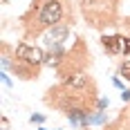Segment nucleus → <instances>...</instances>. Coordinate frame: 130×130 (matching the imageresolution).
Segmentation results:
<instances>
[{"instance_id":"7","label":"nucleus","mask_w":130,"mask_h":130,"mask_svg":"<svg viewBox=\"0 0 130 130\" xmlns=\"http://www.w3.org/2000/svg\"><path fill=\"white\" fill-rule=\"evenodd\" d=\"M119 45H121V54H130V38L119 36Z\"/></svg>"},{"instance_id":"4","label":"nucleus","mask_w":130,"mask_h":130,"mask_svg":"<svg viewBox=\"0 0 130 130\" xmlns=\"http://www.w3.org/2000/svg\"><path fill=\"white\" fill-rule=\"evenodd\" d=\"M67 36H70V25L58 23L56 27H52V29L45 31V43L50 47H63V43L67 40Z\"/></svg>"},{"instance_id":"9","label":"nucleus","mask_w":130,"mask_h":130,"mask_svg":"<svg viewBox=\"0 0 130 130\" xmlns=\"http://www.w3.org/2000/svg\"><path fill=\"white\" fill-rule=\"evenodd\" d=\"M121 99H123V101H130V90L123 92V94H121Z\"/></svg>"},{"instance_id":"1","label":"nucleus","mask_w":130,"mask_h":130,"mask_svg":"<svg viewBox=\"0 0 130 130\" xmlns=\"http://www.w3.org/2000/svg\"><path fill=\"white\" fill-rule=\"evenodd\" d=\"M65 16V2L63 0H36L34 7L23 16L25 36H38L43 31L56 27Z\"/></svg>"},{"instance_id":"2","label":"nucleus","mask_w":130,"mask_h":130,"mask_svg":"<svg viewBox=\"0 0 130 130\" xmlns=\"http://www.w3.org/2000/svg\"><path fill=\"white\" fill-rule=\"evenodd\" d=\"M83 13L92 27H103V25H115V9L117 0H81Z\"/></svg>"},{"instance_id":"8","label":"nucleus","mask_w":130,"mask_h":130,"mask_svg":"<svg viewBox=\"0 0 130 130\" xmlns=\"http://www.w3.org/2000/svg\"><path fill=\"white\" fill-rule=\"evenodd\" d=\"M96 108H99V110L108 108V99H99V101H96Z\"/></svg>"},{"instance_id":"12","label":"nucleus","mask_w":130,"mask_h":130,"mask_svg":"<svg viewBox=\"0 0 130 130\" xmlns=\"http://www.w3.org/2000/svg\"><path fill=\"white\" fill-rule=\"evenodd\" d=\"M38 130H47V128H38Z\"/></svg>"},{"instance_id":"5","label":"nucleus","mask_w":130,"mask_h":130,"mask_svg":"<svg viewBox=\"0 0 130 130\" xmlns=\"http://www.w3.org/2000/svg\"><path fill=\"white\" fill-rule=\"evenodd\" d=\"M101 45H103V50L110 54V56H117V54H121L119 36H103V38H101Z\"/></svg>"},{"instance_id":"10","label":"nucleus","mask_w":130,"mask_h":130,"mask_svg":"<svg viewBox=\"0 0 130 130\" xmlns=\"http://www.w3.org/2000/svg\"><path fill=\"white\" fill-rule=\"evenodd\" d=\"M31 121H36V123H40V121H43V115H34V117H31Z\"/></svg>"},{"instance_id":"6","label":"nucleus","mask_w":130,"mask_h":130,"mask_svg":"<svg viewBox=\"0 0 130 130\" xmlns=\"http://www.w3.org/2000/svg\"><path fill=\"white\" fill-rule=\"evenodd\" d=\"M119 74L126 78V81H130V61H123V63L119 65Z\"/></svg>"},{"instance_id":"3","label":"nucleus","mask_w":130,"mask_h":130,"mask_svg":"<svg viewBox=\"0 0 130 130\" xmlns=\"http://www.w3.org/2000/svg\"><path fill=\"white\" fill-rule=\"evenodd\" d=\"M16 58L18 61H23V63H29L34 65V67H40V65L45 63V54L40 47H34V45H27V43H20V45H16Z\"/></svg>"},{"instance_id":"11","label":"nucleus","mask_w":130,"mask_h":130,"mask_svg":"<svg viewBox=\"0 0 130 130\" xmlns=\"http://www.w3.org/2000/svg\"><path fill=\"white\" fill-rule=\"evenodd\" d=\"M2 83H5V85H11V81H9V76H7V74H2Z\"/></svg>"}]
</instances>
